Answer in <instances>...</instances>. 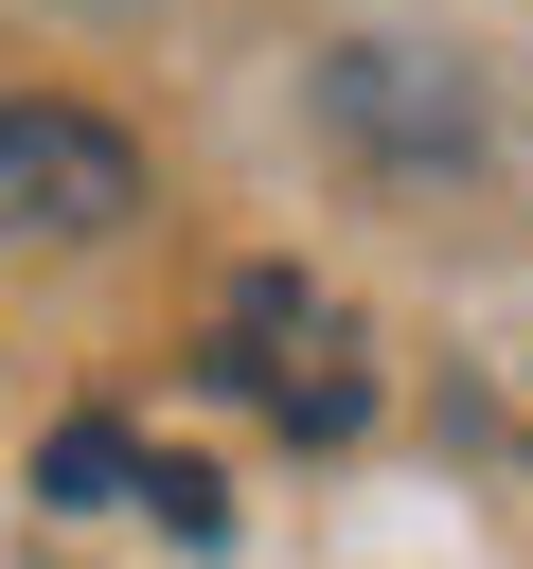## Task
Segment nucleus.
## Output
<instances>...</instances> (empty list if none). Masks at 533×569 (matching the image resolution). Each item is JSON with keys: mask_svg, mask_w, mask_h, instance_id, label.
Segmentation results:
<instances>
[{"mask_svg": "<svg viewBox=\"0 0 533 569\" xmlns=\"http://www.w3.org/2000/svg\"><path fill=\"white\" fill-rule=\"evenodd\" d=\"M213 373H231L284 445H355V427H373V338H355V302L302 284V267H249V284L213 302Z\"/></svg>", "mask_w": 533, "mask_h": 569, "instance_id": "obj_1", "label": "nucleus"}, {"mask_svg": "<svg viewBox=\"0 0 533 569\" xmlns=\"http://www.w3.org/2000/svg\"><path fill=\"white\" fill-rule=\"evenodd\" d=\"M142 213V142L124 124H89V107H0V231H36V249H107Z\"/></svg>", "mask_w": 533, "mask_h": 569, "instance_id": "obj_2", "label": "nucleus"}, {"mask_svg": "<svg viewBox=\"0 0 533 569\" xmlns=\"http://www.w3.org/2000/svg\"><path fill=\"white\" fill-rule=\"evenodd\" d=\"M320 124H338V142H373V160H462V142H480L462 71H426V53H391V36L320 53Z\"/></svg>", "mask_w": 533, "mask_h": 569, "instance_id": "obj_3", "label": "nucleus"}, {"mask_svg": "<svg viewBox=\"0 0 533 569\" xmlns=\"http://www.w3.org/2000/svg\"><path fill=\"white\" fill-rule=\"evenodd\" d=\"M124 498H142V516H160L178 551H213V533H231V480H213L195 445H142V462H124Z\"/></svg>", "mask_w": 533, "mask_h": 569, "instance_id": "obj_4", "label": "nucleus"}, {"mask_svg": "<svg viewBox=\"0 0 533 569\" xmlns=\"http://www.w3.org/2000/svg\"><path fill=\"white\" fill-rule=\"evenodd\" d=\"M124 462H142V445H124V427H107V409H89V427H53V445H36V480H53V498H124Z\"/></svg>", "mask_w": 533, "mask_h": 569, "instance_id": "obj_5", "label": "nucleus"}]
</instances>
